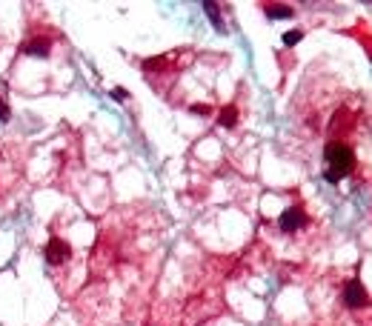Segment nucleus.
I'll use <instances>...</instances> for the list:
<instances>
[{"mask_svg": "<svg viewBox=\"0 0 372 326\" xmlns=\"http://www.w3.org/2000/svg\"><path fill=\"white\" fill-rule=\"evenodd\" d=\"M192 112H198V114H209L212 109H209L206 103H198V106H192Z\"/></svg>", "mask_w": 372, "mask_h": 326, "instance_id": "obj_11", "label": "nucleus"}, {"mask_svg": "<svg viewBox=\"0 0 372 326\" xmlns=\"http://www.w3.org/2000/svg\"><path fill=\"white\" fill-rule=\"evenodd\" d=\"M220 126H226V129H232V126H235L238 123V109L235 106H223V112H220Z\"/></svg>", "mask_w": 372, "mask_h": 326, "instance_id": "obj_7", "label": "nucleus"}, {"mask_svg": "<svg viewBox=\"0 0 372 326\" xmlns=\"http://www.w3.org/2000/svg\"><path fill=\"white\" fill-rule=\"evenodd\" d=\"M272 20H281V17H295V9L292 6H284V3H264L261 6Z\"/></svg>", "mask_w": 372, "mask_h": 326, "instance_id": "obj_6", "label": "nucleus"}, {"mask_svg": "<svg viewBox=\"0 0 372 326\" xmlns=\"http://www.w3.org/2000/svg\"><path fill=\"white\" fill-rule=\"evenodd\" d=\"M203 9L209 12V17H212V23H215V26H218L220 32H223V20H220V15H218V6H215V3H203Z\"/></svg>", "mask_w": 372, "mask_h": 326, "instance_id": "obj_8", "label": "nucleus"}, {"mask_svg": "<svg viewBox=\"0 0 372 326\" xmlns=\"http://www.w3.org/2000/svg\"><path fill=\"white\" fill-rule=\"evenodd\" d=\"M301 37H304L301 29H292V32L284 34V46H295V43H301Z\"/></svg>", "mask_w": 372, "mask_h": 326, "instance_id": "obj_9", "label": "nucleus"}, {"mask_svg": "<svg viewBox=\"0 0 372 326\" xmlns=\"http://www.w3.org/2000/svg\"><path fill=\"white\" fill-rule=\"evenodd\" d=\"M306 212L301 209V206H289V209H284L281 212V217H278V226H281V232H298V229L306 226Z\"/></svg>", "mask_w": 372, "mask_h": 326, "instance_id": "obj_3", "label": "nucleus"}, {"mask_svg": "<svg viewBox=\"0 0 372 326\" xmlns=\"http://www.w3.org/2000/svg\"><path fill=\"white\" fill-rule=\"evenodd\" d=\"M323 161H326V180L329 183H338L344 175L352 172L355 152H352L349 143H344V140H329L326 143V152H323Z\"/></svg>", "mask_w": 372, "mask_h": 326, "instance_id": "obj_1", "label": "nucleus"}, {"mask_svg": "<svg viewBox=\"0 0 372 326\" xmlns=\"http://www.w3.org/2000/svg\"><path fill=\"white\" fill-rule=\"evenodd\" d=\"M344 303H346L349 309H367V306H370V295H367V289H364L358 280H349V283L344 286Z\"/></svg>", "mask_w": 372, "mask_h": 326, "instance_id": "obj_4", "label": "nucleus"}, {"mask_svg": "<svg viewBox=\"0 0 372 326\" xmlns=\"http://www.w3.org/2000/svg\"><path fill=\"white\" fill-rule=\"evenodd\" d=\"M69 261H72V246L63 238H52L49 244H46V263L57 269V266H63Z\"/></svg>", "mask_w": 372, "mask_h": 326, "instance_id": "obj_2", "label": "nucleus"}, {"mask_svg": "<svg viewBox=\"0 0 372 326\" xmlns=\"http://www.w3.org/2000/svg\"><path fill=\"white\" fill-rule=\"evenodd\" d=\"M52 52V37L46 34H29L23 40V54H34V57H49Z\"/></svg>", "mask_w": 372, "mask_h": 326, "instance_id": "obj_5", "label": "nucleus"}, {"mask_svg": "<svg viewBox=\"0 0 372 326\" xmlns=\"http://www.w3.org/2000/svg\"><path fill=\"white\" fill-rule=\"evenodd\" d=\"M112 98H115V100H126V98H129V95H126L123 89H115V92H112Z\"/></svg>", "mask_w": 372, "mask_h": 326, "instance_id": "obj_12", "label": "nucleus"}, {"mask_svg": "<svg viewBox=\"0 0 372 326\" xmlns=\"http://www.w3.org/2000/svg\"><path fill=\"white\" fill-rule=\"evenodd\" d=\"M9 120V106H6V100L0 98V123H6Z\"/></svg>", "mask_w": 372, "mask_h": 326, "instance_id": "obj_10", "label": "nucleus"}]
</instances>
